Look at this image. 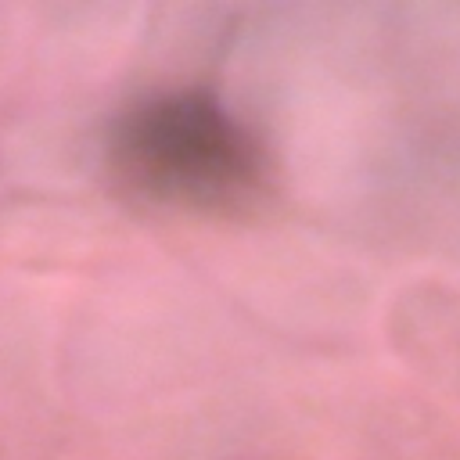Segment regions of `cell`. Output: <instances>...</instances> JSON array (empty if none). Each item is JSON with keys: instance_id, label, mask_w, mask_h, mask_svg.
<instances>
[{"instance_id": "1", "label": "cell", "mask_w": 460, "mask_h": 460, "mask_svg": "<svg viewBox=\"0 0 460 460\" xmlns=\"http://www.w3.org/2000/svg\"><path fill=\"white\" fill-rule=\"evenodd\" d=\"M115 162L140 190L190 205L230 201L255 176L252 140L219 108L187 97L137 111Z\"/></svg>"}]
</instances>
